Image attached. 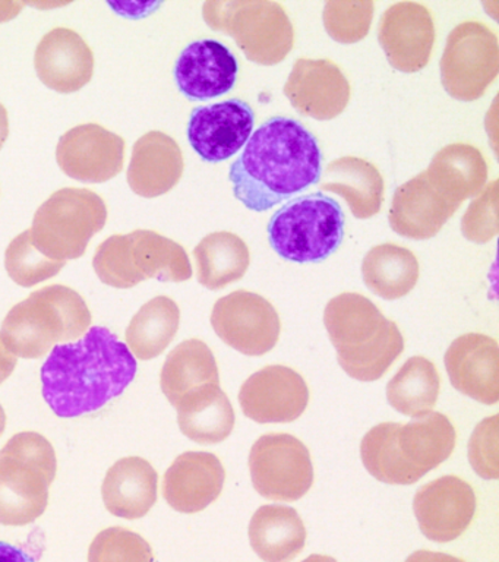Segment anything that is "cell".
<instances>
[{"label": "cell", "instance_id": "cell-15", "mask_svg": "<svg viewBox=\"0 0 499 562\" xmlns=\"http://www.w3.org/2000/svg\"><path fill=\"white\" fill-rule=\"evenodd\" d=\"M56 160L69 178L89 183L107 182L124 169L125 140L106 127L87 123L60 136Z\"/></svg>", "mask_w": 499, "mask_h": 562}, {"label": "cell", "instance_id": "cell-21", "mask_svg": "<svg viewBox=\"0 0 499 562\" xmlns=\"http://www.w3.org/2000/svg\"><path fill=\"white\" fill-rule=\"evenodd\" d=\"M460 205L446 198L422 171L394 193L389 226L407 239L435 237Z\"/></svg>", "mask_w": 499, "mask_h": 562}, {"label": "cell", "instance_id": "cell-6", "mask_svg": "<svg viewBox=\"0 0 499 562\" xmlns=\"http://www.w3.org/2000/svg\"><path fill=\"white\" fill-rule=\"evenodd\" d=\"M58 459L49 439L37 432L14 435L0 450V525H32L49 505Z\"/></svg>", "mask_w": 499, "mask_h": 562}, {"label": "cell", "instance_id": "cell-31", "mask_svg": "<svg viewBox=\"0 0 499 562\" xmlns=\"http://www.w3.org/2000/svg\"><path fill=\"white\" fill-rule=\"evenodd\" d=\"M178 424L191 441L214 446L230 437L235 411L220 385H209L190 395L177 407Z\"/></svg>", "mask_w": 499, "mask_h": 562}, {"label": "cell", "instance_id": "cell-42", "mask_svg": "<svg viewBox=\"0 0 499 562\" xmlns=\"http://www.w3.org/2000/svg\"><path fill=\"white\" fill-rule=\"evenodd\" d=\"M19 358H15L3 345L0 338V384H3L14 373Z\"/></svg>", "mask_w": 499, "mask_h": 562}, {"label": "cell", "instance_id": "cell-30", "mask_svg": "<svg viewBox=\"0 0 499 562\" xmlns=\"http://www.w3.org/2000/svg\"><path fill=\"white\" fill-rule=\"evenodd\" d=\"M424 173L446 198L462 205L484 189L489 169L479 148L457 143L440 149Z\"/></svg>", "mask_w": 499, "mask_h": 562}, {"label": "cell", "instance_id": "cell-47", "mask_svg": "<svg viewBox=\"0 0 499 562\" xmlns=\"http://www.w3.org/2000/svg\"><path fill=\"white\" fill-rule=\"evenodd\" d=\"M7 428V413L3 411L2 404H0V435L3 434V430Z\"/></svg>", "mask_w": 499, "mask_h": 562}, {"label": "cell", "instance_id": "cell-40", "mask_svg": "<svg viewBox=\"0 0 499 562\" xmlns=\"http://www.w3.org/2000/svg\"><path fill=\"white\" fill-rule=\"evenodd\" d=\"M498 415L486 417L476 426L468 442V460L480 477H499Z\"/></svg>", "mask_w": 499, "mask_h": 562}, {"label": "cell", "instance_id": "cell-45", "mask_svg": "<svg viewBox=\"0 0 499 562\" xmlns=\"http://www.w3.org/2000/svg\"><path fill=\"white\" fill-rule=\"evenodd\" d=\"M8 135H10V119H8L5 105L0 103V149L5 144Z\"/></svg>", "mask_w": 499, "mask_h": 562}, {"label": "cell", "instance_id": "cell-37", "mask_svg": "<svg viewBox=\"0 0 499 562\" xmlns=\"http://www.w3.org/2000/svg\"><path fill=\"white\" fill-rule=\"evenodd\" d=\"M374 11V2L330 0L324 8V26L336 42L343 44L362 42L370 33Z\"/></svg>", "mask_w": 499, "mask_h": 562}, {"label": "cell", "instance_id": "cell-18", "mask_svg": "<svg viewBox=\"0 0 499 562\" xmlns=\"http://www.w3.org/2000/svg\"><path fill=\"white\" fill-rule=\"evenodd\" d=\"M256 113L247 101L231 99L192 110L188 139L203 160L220 162L251 138Z\"/></svg>", "mask_w": 499, "mask_h": 562}, {"label": "cell", "instance_id": "cell-25", "mask_svg": "<svg viewBox=\"0 0 499 562\" xmlns=\"http://www.w3.org/2000/svg\"><path fill=\"white\" fill-rule=\"evenodd\" d=\"M183 154L177 140L151 131L134 145L128 183L137 195L157 198L172 191L183 175Z\"/></svg>", "mask_w": 499, "mask_h": 562}, {"label": "cell", "instance_id": "cell-29", "mask_svg": "<svg viewBox=\"0 0 499 562\" xmlns=\"http://www.w3.org/2000/svg\"><path fill=\"white\" fill-rule=\"evenodd\" d=\"M249 542L265 562H292L306 543L304 520L286 505H262L249 522Z\"/></svg>", "mask_w": 499, "mask_h": 562}, {"label": "cell", "instance_id": "cell-23", "mask_svg": "<svg viewBox=\"0 0 499 562\" xmlns=\"http://www.w3.org/2000/svg\"><path fill=\"white\" fill-rule=\"evenodd\" d=\"M34 66L46 87L60 94H71L93 78L94 55L76 31L55 29L38 43Z\"/></svg>", "mask_w": 499, "mask_h": 562}, {"label": "cell", "instance_id": "cell-22", "mask_svg": "<svg viewBox=\"0 0 499 562\" xmlns=\"http://www.w3.org/2000/svg\"><path fill=\"white\" fill-rule=\"evenodd\" d=\"M239 65L230 48L217 40L191 43L179 56L174 78L190 100L205 101L229 92L238 79Z\"/></svg>", "mask_w": 499, "mask_h": 562}, {"label": "cell", "instance_id": "cell-11", "mask_svg": "<svg viewBox=\"0 0 499 562\" xmlns=\"http://www.w3.org/2000/svg\"><path fill=\"white\" fill-rule=\"evenodd\" d=\"M498 72V38L488 25L466 21L451 31L441 59V81L453 99H480Z\"/></svg>", "mask_w": 499, "mask_h": 562}, {"label": "cell", "instance_id": "cell-35", "mask_svg": "<svg viewBox=\"0 0 499 562\" xmlns=\"http://www.w3.org/2000/svg\"><path fill=\"white\" fill-rule=\"evenodd\" d=\"M440 390L441 376L435 364L422 356H413L388 382L387 398L394 411L419 419L432 413Z\"/></svg>", "mask_w": 499, "mask_h": 562}, {"label": "cell", "instance_id": "cell-39", "mask_svg": "<svg viewBox=\"0 0 499 562\" xmlns=\"http://www.w3.org/2000/svg\"><path fill=\"white\" fill-rule=\"evenodd\" d=\"M498 180H494L468 205L462 218V232L467 240L488 244L498 235Z\"/></svg>", "mask_w": 499, "mask_h": 562}, {"label": "cell", "instance_id": "cell-12", "mask_svg": "<svg viewBox=\"0 0 499 562\" xmlns=\"http://www.w3.org/2000/svg\"><path fill=\"white\" fill-rule=\"evenodd\" d=\"M249 470L258 494L271 501L293 503L308 494L314 465L308 448L291 434H265L249 454Z\"/></svg>", "mask_w": 499, "mask_h": 562}, {"label": "cell", "instance_id": "cell-4", "mask_svg": "<svg viewBox=\"0 0 499 562\" xmlns=\"http://www.w3.org/2000/svg\"><path fill=\"white\" fill-rule=\"evenodd\" d=\"M324 324L340 367L358 381L379 380L405 350L398 325L359 293H341L331 299Z\"/></svg>", "mask_w": 499, "mask_h": 562}, {"label": "cell", "instance_id": "cell-32", "mask_svg": "<svg viewBox=\"0 0 499 562\" xmlns=\"http://www.w3.org/2000/svg\"><path fill=\"white\" fill-rule=\"evenodd\" d=\"M419 274L418 258L402 246L378 245L363 258L362 277L366 288L387 301L409 294L418 284Z\"/></svg>", "mask_w": 499, "mask_h": 562}, {"label": "cell", "instance_id": "cell-43", "mask_svg": "<svg viewBox=\"0 0 499 562\" xmlns=\"http://www.w3.org/2000/svg\"><path fill=\"white\" fill-rule=\"evenodd\" d=\"M406 562H466L462 558L449 555V553L432 552L422 549V551H416L407 558Z\"/></svg>", "mask_w": 499, "mask_h": 562}, {"label": "cell", "instance_id": "cell-33", "mask_svg": "<svg viewBox=\"0 0 499 562\" xmlns=\"http://www.w3.org/2000/svg\"><path fill=\"white\" fill-rule=\"evenodd\" d=\"M196 277L204 288L225 289L247 274L251 254L242 237L230 232L205 236L194 249Z\"/></svg>", "mask_w": 499, "mask_h": 562}, {"label": "cell", "instance_id": "cell-27", "mask_svg": "<svg viewBox=\"0 0 499 562\" xmlns=\"http://www.w3.org/2000/svg\"><path fill=\"white\" fill-rule=\"evenodd\" d=\"M322 178V191L343 198L354 217L366 220L379 213L385 184L372 162L359 157L337 158L327 166Z\"/></svg>", "mask_w": 499, "mask_h": 562}, {"label": "cell", "instance_id": "cell-8", "mask_svg": "<svg viewBox=\"0 0 499 562\" xmlns=\"http://www.w3.org/2000/svg\"><path fill=\"white\" fill-rule=\"evenodd\" d=\"M341 205L322 192L288 201L271 217L269 240L280 257L293 262H321L344 239Z\"/></svg>", "mask_w": 499, "mask_h": 562}, {"label": "cell", "instance_id": "cell-10", "mask_svg": "<svg viewBox=\"0 0 499 562\" xmlns=\"http://www.w3.org/2000/svg\"><path fill=\"white\" fill-rule=\"evenodd\" d=\"M107 223L103 198L89 189L64 188L36 211L30 228L33 245L54 261L81 258L95 233Z\"/></svg>", "mask_w": 499, "mask_h": 562}, {"label": "cell", "instance_id": "cell-16", "mask_svg": "<svg viewBox=\"0 0 499 562\" xmlns=\"http://www.w3.org/2000/svg\"><path fill=\"white\" fill-rule=\"evenodd\" d=\"M378 40L389 65L400 72L422 70L431 60L435 24L422 3L392 4L381 18Z\"/></svg>", "mask_w": 499, "mask_h": 562}, {"label": "cell", "instance_id": "cell-5", "mask_svg": "<svg viewBox=\"0 0 499 562\" xmlns=\"http://www.w3.org/2000/svg\"><path fill=\"white\" fill-rule=\"evenodd\" d=\"M91 327L84 299L68 285H47L16 303L3 319L0 338L15 358L38 359L55 346L80 340Z\"/></svg>", "mask_w": 499, "mask_h": 562}, {"label": "cell", "instance_id": "cell-34", "mask_svg": "<svg viewBox=\"0 0 499 562\" xmlns=\"http://www.w3.org/2000/svg\"><path fill=\"white\" fill-rule=\"evenodd\" d=\"M181 310L168 296H157L143 305L126 328V346L134 358L151 360L163 353L177 337Z\"/></svg>", "mask_w": 499, "mask_h": 562}, {"label": "cell", "instance_id": "cell-17", "mask_svg": "<svg viewBox=\"0 0 499 562\" xmlns=\"http://www.w3.org/2000/svg\"><path fill=\"white\" fill-rule=\"evenodd\" d=\"M413 509L420 531L429 540L453 542L475 518V491L462 477L442 476L416 492Z\"/></svg>", "mask_w": 499, "mask_h": 562}, {"label": "cell", "instance_id": "cell-9", "mask_svg": "<svg viewBox=\"0 0 499 562\" xmlns=\"http://www.w3.org/2000/svg\"><path fill=\"white\" fill-rule=\"evenodd\" d=\"M209 29L234 37L253 64L273 66L286 59L295 30L282 4L269 0H218L204 3Z\"/></svg>", "mask_w": 499, "mask_h": 562}, {"label": "cell", "instance_id": "cell-28", "mask_svg": "<svg viewBox=\"0 0 499 562\" xmlns=\"http://www.w3.org/2000/svg\"><path fill=\"white\" fill-rule=\"evenodd\" d=\"M209 385H220V375L216 358L204 341L191 338L170 351L161 369L160 386L173 407Z\"/></svg>", "mask_w": 499, "mask_h": 562}, {"label": "cell", "instance_id": "cell-20", "mask_svg": "<svg viewBox=\"0 0 499 562\" xmlns=\"http://www.w3.org/2000/svg\"><path fill=\"white\" fill-rule=\"evenodd\" d=\"M445 368L454 389L481 404L499 400V347L484 334L455 338L445 353Z\"/></svg>", "mask_w": 499, "mask_h": 562}, {"label": "cell", "instance_id": "cell-2", "mask_svg": "<svg viewBox=\"0 0 499 562\" xmlns=\"http://www.w3.org/2000/svg\"><path fill=\"white\" fill-rule=\"evenodd\" d=\"M128 346L104 327L55 346L42 367V393L56 416L90 415L120 397L137 375Z\"/></svg>", "mask_w": 499, "mask_h": 562}, {"label": "cell", "instance_id": "cell-13", "mask_svg": "<svg viewBox=\"0 0 499 562\" xmlns=\"http://www.w3.org/2000/svg\"><path fill=\"white\" fill-rule=\"evenodd\" d=\"M212 325L227 346L247 356L269 353L277 345L282 331L274 306L248 290H236L218 299L213 307Z\"/></svg>", "mask_w": 499, "mask_h": 562}, {"label": "cell", "instance_id": "cell-24", "mask_svg": "<svg viewBox=\"0 0 499 562\" xmlns=\"http://www.w3.org/2000/svg\"><path fill=\"white\" fill-rule=\"evenodd\" d=\"M226 470L212 452H183L165 473L163 496L174 512H203L220 496Z\"/></svg>", "mask_w": 499, "mask_h": 562}, {"label": "cell", "instance_id": "cell-1", "mask_svg": "<svg viewBox=\"0 0 499 562\" xmlns=\"http://www.w3.org/2000/svg\"><path fill=\"white\" fill-rule=\"evenodd\" d=\"M322 176L318 140L300 122L271 117L248 139L230 166L235 196L262 213L317 184Z\"/></svg>", "mask_w": 499, "mask_h": 562}, {"label": "cell", "instance_id": "cell-3", "mask_svg": "<svg viewBox=\"0 0 499 562\" xmlns=\"http://www.w3.org/2000/svg\"><path fill=\"white\" fill-rule=\"evenodd\" d=\"M457 434L442 413L409 424L376 425L363 437V465L376 481L388 485H413L453 454Z\"/></svg>", "mask_w": 499, "mask_h": 562}, {"label": "cell", "instance_id": "cell-7", "mask_svg": "<svg viewBox=\"0 0 499 562\" xmlns=\"http://www.w3.org/2000/svg\"><path fill=\"white\" fill-rule=\"evenodd\" d=\"M93 267L104 284L116 289L135 288L148 279L182 283L192 277L183 246L152 231L109 237L95 250Z\"/></svg>", "mask_w": 499, "mask_h": 562}, {"label": "cell", "instance_id": "cell-36", "mask_svg": "<svg viewBox=\"0 0 499 562\" xmlns=\"http://www.w3.org/2000/svg\"><path fill=\"white\" fill-rule=\"evenodd\" d=\"M67 262L54 261L45 257L33 245L30 231L21 233L8 246L5 267L8 274L21 288H33L43 281L58 276Z\"/></svg>", "mask_w": 499, "mask_h": 562}, {"label": "cell", "instance_id": "cell-19", "mask_svg": "<svg viewBox=\"0 0 499 562\" xmlns=\"http://www.w3.org/2000/svg\"><path fill=\"white\" fill-rule=\"evenodd\" d=\"M284 94L304 116L331 121L348 108L352 88L334 61L302 57L293 65Z\"/></svg>", "mask_w": 499, "mask_h": 562}, {"label": "cell", "instance_id": "cell-14", "mask_svg": "<svg viewBox=\"0 0 499 562\" xmlns=\"http://www.w3.org/2000/svg\"><path fill=\"white\" fill-rule=\"evenodd\" d=\"M243 415L258 424H288L299 419L309 403L304 376L282 364H271L240 386Z\"/></svg>", "mask_w": 499, "mask_h": 562}, {"label": "cell", "instance_id": "cell-41", "mask_svg": "<svg viewBox=\"0 0 499 562\" xmlns=\"http://www.w3.org/2000/svg\"><path fill=\"white\" fill-rule=\"evenodd\" d=\"M0 562H34V560L24 549L0 540Z\"/></svg>", "mask_w": 499, "mask_h": 562}, {"label": "cell", "instance_id": "cell-38", "mask_svg": "<svg viewBox=\"0 0 499 562\" xmlns=\"http://www.w3.org/2000/svg\"><path fill=\"white\" fill-rule=\"evenodd\" d=\"M89 562H155L150 543L125 527H107L93 539Z\"/></svg>", "mask_w": 499, "mask_h": 562}, {"label": "cell", "instance_id": "cell-46", "mask_svg": "<svg viewBox=\"0 0 499 562\" xmlns=\"http://www.w3.org/2000/svg\"><path fill=\"white\" fill-rule=\"evenodd\" d=\"M302 562H337V561L334 560V558L327 557V555H310Z\"/></svg>", "mask_w": 499, "mask_h": 562}, {"label": "cell", "instance_id": "cell-26", "mask_svg": "<svg viewBox=\"0 0 499 562\" xmlns=\"http://www.w3.org/2000/svg\"><path fill=\"white\" fill-rule=\"evenodd\" d=\"M159 474L143 457H125L107 470L102 486L104 507L113 516L138 520L157 503Z\"/></svg>", "mask_w": 499, "mask_h": 562}, {"label": "cell", "instance_id": "cell-44", "mask_svg": "<svg viewBox=\"0 0 499 562\" xmlns=\"http://www.w3.org/2000/svg\"><path fill=\"white\" fill-rule=\"evenodd\" d=\"M24 3L19 2H0V24L14 20L19 13L23 11Z\"/></svg>", "mask_w": 499, "mask_h": 562}]
</instances>
